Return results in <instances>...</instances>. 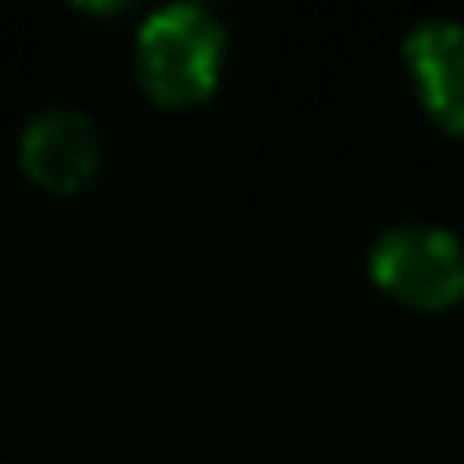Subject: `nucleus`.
<instances>
[{"label":"nucleus","mask_w":464,"mask_h":464,"mask_svg":"<svg viewBox=\"0 0 464 464\" xmlns=\"http://www.w3.org/2000/svg\"><path fill=\"white\" fill-rule=\"evenodd\" d=\"M227 60V28L209 5L196 0H169L150 10L132 42V64L141 87L160 105H196L205 101Z\"/></svg>","instance_id":"obj_1"},{"label":"nucleus","mask_w":464,"mask_h":464,"mask_svg":"<svg viewBox=\"0 0 464 464\" xmlns=\"http://www.w3.org/2000/svg\"><path fill=\"white\" fill-rule=\"evenodd\" d=\"M373 283L419 310H441L464 296V242L441 223L401 218L369 246Z\"/></svg>","instance_id":"obj_2"},{"label":"nucleus","mask_w":464,"mask_h":464,"mask_svg":"<svg viewBox=\"0 0 464 464\" xmlns=\"http://www.w3.org/2000/svg\"><path fill=\"white\" fill-rule=\"evenodd\" d=\"M101 160H105L101 128L73 105L37 110L19 132V164L46 191H64V196L82 191L101 173Z\"/></svg>","instance_id":"obj_3"},{"label":"nucleus","mask_w":464,"mask_h":464,"mask_svg":"<svg viewBox=\"0 0 464 464\" xmlns=\"http://www.w3.org/2000/svg\"><path fill=\"white\" fill-rule=\"evenodd\" d=\"M405 69L423 101V110L464 132V24L455 19H423L405 37Z\"/></svg>","instance_id":"obj_4"}]
</instances>
